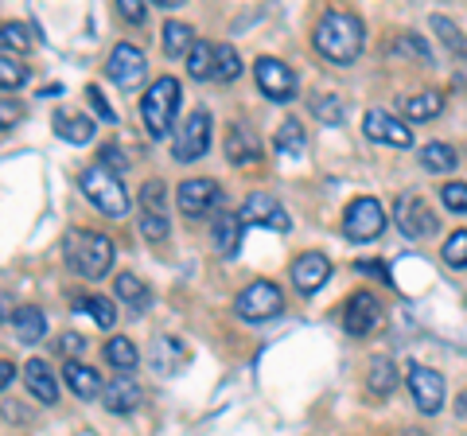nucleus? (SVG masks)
Segmentation results:
<instances>
[{"mask_svg": "<svg viewBox=\"0 0 467 436\" xmlns=\"http://www.w3.org/2000/svg\"><path fill=\"white\" fill-rule=\"evenodd\" d=\"M316 51L335 67H350L362 55V24L350 12H324L312 32Z\"/></svg>", "mask_w": 467, "mask_h": 436, "instance_id": "nucleus-1", "label": "nucleus"}, {"mask_svg": "<svg viewBox=\"0 0 467 436\" xmlns=\"http://www.w3.org/2000/svg\"><path fill=\"white\" fill-rule=\"evenodd\" d=\"M63 254H67V265L78 273V277H106L113 257H117V245L106 234H94V230H67L63 238Z\"/></svg>", "mask_w": 467, "mask_h": 436, "instance_id": "nucleus-2", "label": "nucleus"}, {"mask_svg": "<svg viewBox=\"0 0 467 436\" xmlns=\"http://www.w3.org/2000/svg\"><path fill=\"white\" fill-rule=\"evenodd\" d=\"M180 82H175L171 75L164 78H156L149 90H144L140 98V118H144V129H149V137L152 140H164L171 133V121H175V113H180Z\"/></svg>", "mask_w": 467, "mask_h": 436, "instance_id": "nucleus-3", "label": "nucleus"}, {"mask_svg": "<svg viewBox=\"0 0 467 436\" xmlns=\"http://www.w3.org/2000/svg\"><path fill=\"white\" fill-rule=\"evenodd\" d=\"M78 192L90 199L101 214H109V218H125L129 214V195L121 187V176L109 171L106 164H90V168H86L78 176Z\"/></svg>", "mask_w": 467, "mask_h": 436, "instance_id": "nucleus-4", "label": "nucleus"}, {"mask_svg": "<svg viewBox=\"0 0 467 436\" xmlns=\"http://www.w3.org/2000/svg\"><path fill=\"white\" fill-rule=\"evenodd\" d=\"M281 308H285V296H281V288H276L273 281L245 285L238 293V300H234V312H238V319H245V324L273 319V316H281Z\"/></svg>", "mask_w": 467, "mask_h": 436, "instance_id": "nucleus-5", "label": "nucleus"}, {"mask_svg": "<svg viewBox=\"0 0 467 436\" xmlns=\"http://www.w3.org/2000/svg\"><path fill=\"white\" fill-rule=\"evenodd\" d=\"M211 149V113L207 109H195L180 129H175V140H171V152L180 164H195Z\"/></svg>", "mask_w": 467, "mask_h": 436, "instance_id": "nucleus-6", "label": "nucleus"}, {"mask_svg": "<svg viewBox=\"0 0 467 436\" xmlns=\"http://www.w3.org/2000/svg\"><path fill=\"white\" fill-rule=\"evenodd\" d=\"M343 230H347L350 242H374V238L386 230V211H382V202L370 199V195L355 199V202L347 207V214H343Z\"/></svg>", "mask_w": 467, "mask_h": 436, "instance_id": "nucleus-7", "label": "nucleus"}, {"mask_svg": "<svg viewBox=\"0 0 467 436\" xmlns=\"http://www.w3.org/2000/svg\"><path fill=\"white\" fill-rule=\"evenodd\" d=\"M409 394H413V401H417V410L425 413V417H436L444 410V378L436 374L432 367H409Z\"/></svg>", "mask_w": 467, "mask_h": 436, "instance_id": "nucleus-8", "label": "nucleus"}, {"mask_svg": "<svg viewBox=\"0 0 467 436\" xmlns=\"http://www.w3.org/2000/svg\"><path fill=\"white\" fill-rule=\"evenodd\" d=\"M393 218H398V230L405 238H429V234H436V214L429 211V202L420 195H413V192L393 202Z\"/></svg>", "mask_w": 467, "mask_h": 436, "instance_id": "nucleus-9", "label": "nucleus"}, {"mask_svg": "<svg viewBox=\"0 0 467 436\" xmlns=\"http://www.w3.org/2000/svg\"><path fill=\"white\" fill-rule=\"evenodd\" d=\"M254 78L261 86V94L273 98V101H292L296 98V75L281 63V59H269V55H261V59L254 63Z\"/></svg>", "mask_w": 467, "mask_h": 436, "instance_id": "nucleus-10", "label": "nucleus"}, {"mask_svg": "<svg viewBox=\"0 0 467 436\" xmlns=\"http://www.w3.org/2000/svg\"><path fill=\"white\" fill-rule=\"evenodd\" d=\"M109 78L121 86V90H137V86L144 82V75H149V63H144V51L133 47V43H117V47L109 51Z\"/></svg>", "mask_w": 467, "mask_h": 436, "instance_id": "nucleus-11", "label": "nucleus"}, {"mask_svg": "<svg viewBox=\"0 0 467 436\" xmlns=\"http://www.w3.org/2000/svg\"><path fill=\"white\" fill-rule=\"evenodd\" d=\"M382 324V304H378V296L374 293H355L347 300V308H343V327H347V336H370V331Z\"/></svg>", "mask_w": 467, "mask_h": 436, "instance_id": "nucleus-12", "label": "nucleus"}, {"mask_svg": "<svg viewBox=\"0 0 467 436\" xmlns=\"http://www.w3.org/2000/svg\"><path fill=\"white\" fill-rule=\"evenodd\" d=\"M175 202H180V211L187 218H202L223 202V192H218L214 180H183L180 192H175Z\"/></svg>", "mask_w": 467, "mask_h": 436, "instance_id": "nucleus-13", "label": "nucleus"}, {"mask_svg": "<svg viewBox=\"0 0 467 436\" xmlns=\"http://www.w3.org/2000/svg\"><path fill=\"white\" fill-rule=\"evenodd\" d=\"M362 133H367L370 140H378V144H393V149H409V144H413V129H409L405 121H398L393 113H386V109H370L367 121H362Z\"/></svg>", "mask_w": 467, "mask_h": 436, "instance_id": "nucleus-14", "label": "nucleus"}, {"mask_svg": "<svg viewBox=\"0 0 467 436\" xmlns=\"http://www.w3.org/2000/svg\"><path fill=\"white\" fill-rule=\"evenodd\" d=\"M327 277H331V261L324 254H304L292 261V285L300 288V296L319 293L327 285Z\"/></svg>", "mask_w": 467, "mask_h": 436, "instance_id": "nucleus-15", "label": "nucleus"}, {"mask_svg": "<svg viewBox=\"0 0 467 436\" xmlns=\"http://www.w3.org/2000/svg\"><path fill=\"white\" fill-rule=\"evenodd\" d=\"M242 223L245 226H273V230H288V214L285 207H276V202L265 195V192H254L250 199L242 202Z\"/></svg>", "mask_w": 467, "mask_h": 436, "instance_id": "nucleus-16", "label": "nucleus"}, {"mask_svg": "<svg viewBox=\"0 0 467 436\" xmlns=\"http://www.w3.org/2000/svg\"><path fill=\"white\" fill-rule=\"evenodd\" d=\"M101 401H106L109 413H133L144 401L140 382H133V378H113V382L106 386V394H101Z\"/></svg>", "mask_w": 467, "mask_h": 436, "instance_id": "nucleus-17", "label": "nucleus"}, {"mask_svg": "<svg viewBox=\"0 0 467 436\" xmlns=\"http://www.w3.org/2000/svg\"><path fill=\"white\" fill-rule=\"evenodd\" d=\"M24 382H27V389H32L36 401H43V405L58 401V382H55V374H51V367L43 358L27 362V367H24Z\"/></svg>", "mask_w": 467, "mask_h": 436, "instance_id": "nucleus-18", "label": "nucleus"}, {"mask_svg": "<svg viewBox=\"0 0 467 436\" xmlns=\"http://www.w3.org/2000/svg\"><path fill=\"white\" fill-rule=\"evenodd\" d=\"M226 156H230V164H257L261 160V140L250 133L245 125H230V133H226Z\"/></svg>", "mask_w": 467, "mask_h": 436, "instance_id": "nucleus-19", "label": "nucleus"}, {"mask_svg": "<svg viewBox=\"0 0 467 436\" xmlns=\"http://www.w3.org/2000/svg\"><path fill=\"white\" fill-rule=\"evenodd\" d=\"M55 133L63 137L67 144H90V140H94V121L86 118V113L58 109V113H55Z\"/></svg>", "mask_w": 467, "mask_h": 436, "instance_id": "nucleus-20", "label": "nucleus"}, {"mask_svg": "<svg viewBox=\"0 0 467 436\" xmlns=\"http://www.w3.org/2000/svg\"><path fill=\"white\" fill-rule=\"evenodd\" d=\"M63 378H67V386L75 389V398H82V401H90V398H98V394H106V389H101L98 370H94V367H86V362H67Z\"/></svg>", "mask_w": 467, "mask_h": 436, "instance_id": "nucleus-21", "label": "nucleus"}, {"mask_svg": "<svg viewBox=\"0 0 467 436\" xmlns=\"http://www.w3.org/2000/svg\"><path fill=\"white\" fill-rule=\"evenodd\" d=\"M242 230H245L242 214H223L214 223V250L223 254V257H238V250H242Z\"/></svg>", "mask_w": 467, "mask_h": 436, "instance_id": "nucleus-22", "label": "nucleus"}, {"mask_svg": "<svg viewBox=\"0 0 467 436\" xmlns=\"http://www.w3.org/2000/svg\"><path fill=\"white\" fill-rule=\"evenodd\" d=\"M160 43H164V55H168V59H180V55L187 59L199 39L192 36V27H187V24L171 20V24H164V32H160Z\"/></svg>", "mask_w": 467, "mask_h": 436, "instance_id": "nucleus-23", "label": "nucleus"}, {"mask_svg": "<svg viewBox=\"0 0 467 436\" xmlns=\"http://www.w3.org/2000/svg\"><path fill=\"white\" fill-rule=\"evenodd\" d=\"M367 386H370V394H378V398H386V394H393V389H398V370H393V358H386V355L370 358Z\"/></svg>", "mask_w": 467, "mask_h": 436, "instance_id": "nucleus-24", "label": "nucleus"}, {"mask_svg": "<svg viewBox=\"0 0 467 436\" xmlns=\"http://www.w3.org/2000/svg\"><path fill=\"white\" fill-rule=\"evenodd\" d=\"M12 327H16L20 343H39L43 336H47V316H43L39 308H20L16 316H12Z\"/></svg>", "mask_w": 467, "mask_h": 436, "instance_id": "nucleus-25", "label": "nucleus"}, {"mask_svg": "<svg viewBox=\"0 0 467 436\" xmlns=\"http://www.w3.org/2000/svg\"><path fill=\"white\" fill-rule=\"evenodd\" d=\"M304 144H308V137H304L300 121H285L281 129H276V137H273V149L281 152L285 160H296L304 152Z\"/></svg>", "mask_w": 467, "mask_h": 436, "instance_id": "nucleus-26", "label": "nucleus"}, {"mask_svg": "<svg viewBox=\"0 0 467 436\" xmlns=\"http://www.w3.org/2000/svg\"><path fill=\"white\" fill-rule=\"evenodd\" d=\"M401 109L409 113L413 121H432L436 113L444 109V98L436 94V90H425V94H413V98H405L401 101Z\"/></svg>", "mask_w": 467, "mask_h": 436, "instance_id": "nucleus-27", "label": "nucleus"}, {"mask_svg": "<svg viewBox=\"0 0 467 436\" xmlns=\"http://www.w3.org/2000/svg\"><path fill=\"white\" fill-rule=\"evenodd\" d=\"M137 358H140V351L133 347V339L113 336V339L106 343V362H109V367H117V370H133V367H137Z\"/></svg>", "mask_w": 467, "mask_h": 436, "instance_id": "nucleus-28", "label": "nucleus"}, {"mask_svg": "<svg viewBox=\"0 0 467 436\" xmlns=\"http://www.w3.org/2000/svg\"><path fill=\"white\" fill-rule=\"evenodd\" d=\"M242 75V59L230 43H214V82H234Z\"/></svg>", "mask_w": 467, "mask_h": 436, "instance_id": "nucleus-29", "label": "nucleus"}, {"mask_svg": "<svg viewBox=\"0 0 467 436\" xmlns=\"http://www.w3.org/2000/svg\"><path fill=\"white\" fill-rule=\"evenodd\" d=\"M187 75L192 78H214V43H195L192 55H187Z\"/></svg>", "mask_w": 467, "mask_h": 436, "instance_id": "nucleus-30", "label": "nucleus"}, {"mask_svg": "<svg viewBox=\"0 0 467 436\" xmlns=\"http://www.w3.org/2000/svg\"><path fill=\"white\" fill-rule=\"evenodd\" d=\"M312 113H316V121H324V125H343L347 106H343L339 94H316L312 98Z\"/></svg>", "mask_w": 467, "mask_h": 436, "instance_id": "nucleus-31", "label": "nucleus"}, {"mask_svg": "<svg viewBox=\"0 0 467 436\" xmlns=\"http://www.w3.org/2000/svg\"><path fill=\"white\" fill-rule=\"evenodd\" d=\"M420 164L429 171H451L460 160H456V149H448V144H425L420 149Z\"/></svg>", "mask_w": 467, "mask_h": 436, "instance_id": "nucleus-32", "label": "nucleus"}, {"mask_svg": "<svg viewBox=\"0 0 467 436\" xmlns=\"http://www.w3.org/2000/svg\"><path fill=\"white\" fill-rule=\"evenodd\" d=\"M117 296H121V300H129V304H133V308H149V304H152V296H149V288H144L137 277H133V273H121V277H117Z\"/></svg>", "mask_w": 467, "mask_h": 436, "instance_id": "nucleus-33", "label": "nucleus"}, {"mask_svg": "<svg viewBox=\"0 0 467 436\" xmlns=\"http://www.w3.org/2000/svg\"><path fill=\"white\" fill-rule=\"evenodd\" d=\"M82 312H90V316H94V324H98V327H106V331L117 324V308H113V300H109V296H86V300H82Z\"/></svg>", "mask_w": 467, "mask_h": 436, "instance_id": "nucleus-34", "label": "nucleus"}, {"mask_svg": "<svg viewBox=\"0 0 467 436\" xmlns=\"http://www.w3.org/2000/svg\"><path fill=\"white\" fill-rule=\"evenodd\" d=\"M444 265L451 269H467V230H456L448 242H444Z\"/></svg>", "mask_w": 467, "mask_h": 436, "instance_id": "nucleus-35", "label": "nucleus"}, {"mask_svg": "<svg viewBox=\"0 0 467 436\" xmlns=\"http://www.w3.org/2000/svg\"><path fill=\"white\" fill-rule=\"evenodd\" d=\"M140 234L149 238V242H164L171 234V223L164 214H149V211H140Z\"/></svg>", "mask_w": 467, "mask_h": 436, "instance_id": "nucleus-36", "label": "nucleus"}, {"mask_svg": "<svg viewBox=\"0 0 467 436\" xmlns=\"http://www.w3.org/2000/svg\"><path fill=\"white\" fill-rule=\"evenodd\" d=\"M24 82H27V67H20L12 55H5V59H0V86H5V90H20Z\"/></svg>", "mask_w": 467, "mask_h": 436, "instance_id": "nucleus-37", "label": "nucleus"}, {"mask_svg": "<svg viewBox=\"0 0 467 436\" xmlns=\"http://www.w3.org/2000/svg\"><path fill=\"white\" fill-rule=\"evenodd\" d=\"M432 27H436V32H441V39H444V43H448V47L456 51V55H467V39L460 36V27H456V24H448L444 16H432Z\"/></svg>", "mask_w": 467, "mask_h": 436, "instance_id": "nucleus-38", "label": "nucleus"}, {"mask_svg": "<svg viewBox=\"0 0 467 436\" xmlns=\"http://www.w3.org/2000/svg\"><path fill=\"white\" fill-rule=\"evenodd\" d=\"M0 43H5V55L32 47V39H27V27L24 24H5V36H0Z\"/></svg>", "mask_w": 467, "mask_h": 436, "instance_id": "nucleus-39", "label": "nucleus"}, {"mask_svg": "<svg viewBox=\"0 0 467 436\" xmlns=\"http://www.w3.org/2000/svg\"><path fill=\"white\" fill-rule=\"evenodd\" d=\"M398 51H405V55H413L417 63H425V67H432V51H429V43L425 39H417V36H398Z\"/></svg>", "mask_w": 467, "mask_h": 436, "instance_id": "nucleus-40", "label": "nucleus"}, {"mask_svg": "<svg viewBox=\"0 0 467 436\" xmlns=\"http://www.w3.org/2000/svg\"><path fill=\"white\" fill-rule=\"evenodd\" d=\"M441 202H444L448 211L467 214V183H444L441 187Z\"/></svg>", "mask_w": 467, "mask_h": 436, "instance_id": "nucleus-41", "label": "nucleus"}, {"mask_svg": "<svg viewBox=\"0 0 467 436\" xmlns=\"http://www.w3.org/2000/svg\"><path fill=\"white\" fill-rule=\"evenodd\" d=\"M140 202H144V211L149 214H164V183L160 180H149L140 187Z\"/></svg>", "mask_w": 467, "mask_h": 436, "instance_id": "nucleus-42", "label": "nucleus"}, {"mask_svg": "<svg viewBox=\"0 0 467 436\" xmlns=\"http://www.w3.org/2000/svg\"><path fill=\"white\" fill-rule=\"evenodd\" d=\"M86 98H90V106H94V113H98V118H101V121H109V125H117V113L109 109V101H106V98H101V90H98V86H90V90H86Z\"/></svg>", "mask_w": 467, "mask_h": 436, "instance_id": "nucleus-43", "label": "nucleus"}, {"mask_svg": "<svg viewBox=\"0 0 467 436\" xmlns=\"http://www.w3.org/2000/svg\"><path fill=\"white\" fill-rule=\"evenodd\" d=\"M117 12H121V20H129V24H144V5L140 0H117Z\"/></svg>", "mask_w": 467, "mask_h": 436, "instance_id": "nucleus-44", "label": "nucleus"}, {"mask_svg": "<svg viewBox=\"0 0 467 436\" xmlns=\"http://www.w3.org/2000/svg\"><path fill=\"white\" fill-rule=\"evenodd\" d=\"M58 343H63L67 355H82V351H86V339H82V336H63Z\"/></svg>", "mask_w": 467, "mask_h": 436, "instance_id": "nucleus-45", "label": "nucleus"}, {"mask_svg": "<svg viewBox=\"0 0 467 436\" xmlns=\"http://www.w3.org/2000/svg\"><path fill=\"white\" fill-rule=\"evenodd\" d=\"M358 273H374V277H386V281H389L386 265H378V261H362V265H358Z\"/></svg>", "mask_w": 467, "mask_h": 436, "instance_id": "nucleus-46", "label": "nucleus"}, {"mask_svg": "<svg viewBox=\"0 0 467 436\" xmlns=\"http://www.w3.org/2000/svg\"><path fill=\"white\" fill-rule=\"evenodd\" d=\"M12 118H20V109L12 106V98H5V129L12 125Z\"/></svg>", "mask_w": 467, "mask_h": 436, "instance_id": "nucleus-47", "label": "nucleus"}, {"mask_svg": "<svg viewBox=\"0 0 467 436\" xmlns=\"http://www.w3.org/2000/svg\"><path fill=\"white\" fill-rule=\"evenodd\" d=\"M0 374H5V378H0V382H5V389L12 386V378H16V370H12V362L5 358V367H0Z\"/></svg>", "mask_w": 467, "mask_h": 436, "instance_id": "nucleus-48", "label": "nucleus"}, {"mask_svg": "<svg viewBox=\"0 0 467 436\" xmlns=\"http://www.w3.org/2000/svg\"><path fill=\"white\" fill-rule=\"evenodd\" d=\"M405 436H425V432H417V429H405Z\"/></svg>", "mask_w": 467, "mask_h": 436, "instance_id": "nucleus-49", "label": "nucleus"}]
</instances>
